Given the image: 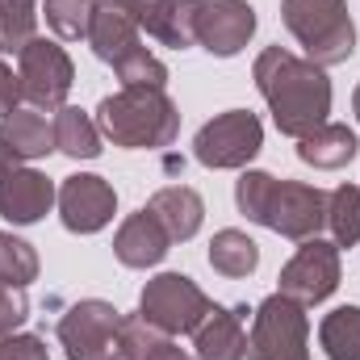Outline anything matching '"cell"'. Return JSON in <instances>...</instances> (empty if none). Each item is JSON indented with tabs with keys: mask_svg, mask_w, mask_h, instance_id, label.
<instances>
[{
	"mask_svg": "<svg viewBox=\"0 0 360 360\" xmlns=\"http://www.w3.org/2000/svg\"><path fill=\"white\" fill-rule=\"evenodd\" d=\"M252 80L269 105L272 122L289 139H306L319 126H327L331 113V80L319 63L285 51V46H264L256 55Z\"/></svg>",
	"mask_w": 360,
	"mask_h": 360,
	"instance_id": "obj_1",
	"label": "cell"
},
{
	"mask_svg": "<svg viewBox=\"0 0 360 360\" xmlns=\"http://www.w3.org/2000/svg\"><path fill=\"white\" fill-rule=\"evenodd\" d=\"M235 201L248 222H260L285 239H319L327 226V193L302 180H276L269 172H243L235 180Z\"/></svg>",
	"mask_w": 360,
	"mask_h": 360,
	"instance_id": "obj_2",
	"label": "cell"
},
{
	"mask_svg": "<svg viewBox=\"0 0 360 360\" xmlns=\"http://www.w3.org/2000/svg\"><path fill=\"white\" fill-rule=\"evenodd\" d=\"M96 126L113 147L160 151L180 134V109L164 89H117L96 105Z\"/></svg>",
	"mask_w": 360,
	"mask_h": 360,
	"instance_id": "obj_3",
	"label": "cell"
},
{
	"mask_svg": "<svg viewBox=\"0 0 360 360\" xmlns=\"http://www.w3.org/2000/svg\"><path fill=\"white\" fill-rule=\"evenodd\" d=\"M281 21L297 38L306 59L319 63L323 72L348 63L356 51V25L348 0H281Z\"/></svg>",
	"mask_w": 360,
	"mask_h": 360,
	"instance_id": "obj_4",
	"label": "cell"
},
{
	"mask_svg": "<svg viewBox=\"0 0 360 360\" xmlns=\"http://www.w3.org/2000/svg\"><path fill=\"white\" fill-rule=\"evenodd\" d=\"M248 360H310V319L306 306L272 293L252 314Z\"/></svg>",
	"mask_w": 360,
	"mask_h": 360,
	"instance_id": "obj_5",
	"label": "cell"
},
{
	"mask_svg": "<svg viewBox=\"0 0 360 360\" xmlns=\"http://www.w3.org/2000/svg\"><path fill=\"white\" fill-rule=\"evenodd\" d=\"M214 310V302L201 293V285L184 272H160L143 285V297H139V314L160 327L164 335H193L205 314Z\"/></svg>",
	"mask_w": 360,
	"mask_h": 360,
	"instance_id": "obj_6",
	"label": "cell"
},
{
	"mask_svg": "<svg viewBox=\"0 0 360 360\" xmlns=\"http://www.w3.org/2000/svg\"><path fill=\"white\" fill-rule=\"evenodd\" d=\"M264 147V126L252 109H226L214 122H205L193 139V155L201 168L226 172V168H248Z\"/></svg>",
	"mask_w": 360,
	"mask_h": 360,
	"instance_id": "obj_7",
	"label": "cell"
},
{
	"mask_svg": "<svg viewBox=\"0 0 360 360\" xmlns=\"http://www.w3.org/2000/svg\"><path fill=\"white\" fill-rule=\"evenodd\" d=\"M17 76H21V96L34 109H63L68 92L76 84V63L59 42L34 38L17 55Z\"/></svg>",
	"mask_w": 360,
	"mask_h": 360,
	"instance_id": "obj_8",
	"label": "cell"
},
{
	"mask_svg": "<svg viewBox=\"0 0 360 360\" xmlns=\"http://www.w3.org/2000/svg\"><path fill=\"white\" fill-rule=\"evenodd\" d=\"M117 331H122V314L101 297L76 302L59 319V344L68 360H117Z\"/></svg>",
	"mask_w": 360,
	"mask_h": 360,
	"instance_id": "obj_9",
	"label": "cell"
},
{
	"mask_svg": "<svg viewBox=\"0 0 360 360\" xmlns=\"http://www.w3.org/2000/svg\"><path fill=\"white\" fill-rule=\"evenodd\" d=\"M55 201H59V193L46 180V172L21 164L0 143V218L13 222V226H30V222L46 218Z\"/></svg>",
	"mask_w": 360,
	"mask_h": 360,
	"instance_id": "obj_10",
	"label": "cell"
},
{
	"mask_svg": "<svg viewBox=\"0 0 360 360\" xmlns=\"http://www.w3.org/2000/svg\"><path fill=\"white\" fill-rule=\"evenodd\" d=\"M281 289L285 297L302 302V306H319L340 289V248L327 239H302L297 256L281 269Z\"/></svg>",
	"mask_w": 360,
	"mask_h": 360,
	"instance_id": "obj_11",
	"label": "cell"
},
{
	"mask_svg": "<svg viewBox=\"0 0 360 360\" xmlns=\"http://www.w3.org/2000/svg\"><path fill=\"white\" fill-rule=\"evenodd\" d=\"M256 34V8L248 0H197V46L218 59L239 55Z\"/></svg>",
	"mask_w": 360,
	"mask_h": 360,
	"instance_id": "obj_12",
	"label": "cell"
},
{
	"mask_svg": "<svg viewBox=\"0 0 360 360\" xmlns=\"http://www.w3.org/2000/svg\"><path fill=\"white\" fill-rule=\"evenodd\" d=\"M113 210H117V193L105 176H68L59 188V218L72 235H96L101 226L113 222Z\"/></svg>",
	"mask_w": 360,
	"mask_h": 360,
	"instance_id": "obj_13",
	"label": "cell"
},
{
	"mask_svg": "<svg viewBox=\"0 0 360 360\" xmlns=\"http://www.w3.org/2000/svg\"><path fill=\"white\" fill-rule=\"evenodd\" d=\"M139 34H143V30H139V17H134V4H130V0H96L92 25H89V46L101 63L113 68L126 51L143 46Z\"/></svg>",
	"mask_w": 360,
	"mask_h": 360,
	"instance_id": "obj_14",
	"label": "cell"
},
{
	"mask_svg": "<svg viewBox=\"0 0 360 360\" xmlns=\"http://www.w3.org/2000/svg\"><path fill=\"white\" fill-rule=\"evenodd\" d=\"M139 30H147L155 42L188 51L197 46V0H130Z\"/></svg>",
	"mask_w": 360,
	"mask_h": 360,
	"instance_id": "obj_15",
	"label": "cell"
},
{
	"mask_svg": "<svg viewBox=\"0 0 360 360\" xmlns=\"http://www.w3.org/2000/svg\"><path fill=\"white\" fill-rule=\"evenodd\" d=\"M168 248H172V239H168V231L155 222V214L147 205L139 214H130L113 235V256L126 269H155L168 256Z\"/></svg>",
	"mask_w": 360,
	"mask_h": 360,
	"instance_id": "obj_16",
	"label": "cell"
},
{
	"mask_svg": "<svg viewBox=\"0 0 360 360\" xmlns=\"http://www.w3.org/2000/svg\"><path fill=\"white\" fill-rule=\"evenodd\" d=\"M243 306L226 310L214 306L205 323L193 331V360H243L248 356V331H243Z\"/></svg>",
	"mask_w": 360,
	"mask_h": 360,
	"instance_id": "obj_17",
	"label": "cell"
},
{
	"mask_svg": "<svg viewBox=\"0 0 360 360\" xmlns=\"http://www.w3.org/2000/svg\"><path fill=\"white\" fill-rule=\"evenodd\" d=\"M147 210L155 214V222L168 231L172 243L193 239V235L201 231V222H205V201H201V193L188 188V184H168V188H160V193L147 201Z\"/></svg>",
	"mask_w": 360,
	"mask_h": 360,
	"instance_id": "obj_18",
	"label": "cell"
},
{
	"mask_svg": "<svg viewBox=\"0 0 360 360\" xmlns=\"http://www.w3.org/2000/svg\"><path fill=\"white\" fill-rule=\"evenodd\" d=\"M0 143L21 160V164H34L42 155L55 151V122H46L38 109H13L0 117Z\"/></svg>",
	"mask_w": 360,
	"mask_h": 360,
	"instance_id": "obj_19",
	"label": "cell"
},
{
	"mask_svg": "<svg viewBox=\"0 0 360 360\" xmlns=\"http://www.w3.org/2000/svg\"><path fill=\"white\" fill-rule=\"evenodd\" d=\"M297 160L310 164V168L335 172V168H344V164L356 160V134H352L348 126H340V122H327V126H319L314 134L297 139Z\"/></svg>",
	"mask_w": 360,
	"mask_h": 360,
	"instance_id": "obj_20",
	"label": "cell"
},
{
	"mask_svg": "<svg viewBox=\"0 0 360 360\" xmlns=\"http://www.w3.org/2000/svg\"><path fill=\"white\" fill-rule=\"evenodd\" d=\"M117 360H193V356L172 344V335L151 327L143 314H130V319H122V331H117Z\"/></svg>",
	"mask_w": 360,
	"mask_h": 360,
	"instance_id": "obj_21",
	"label": "cell"
},
{
	"mask_svg": "<svg viewBox=\"0 0 360 360\" xmlns=\"http://www.w3.org/2000/svg\"><path fill=\"white\" fill-rule=\"evenodd\" d=\"M55 151H63L68 160H96L101 155V126L84 109L63 105L55 113Z\"/></svg>",
	"mask_w": 360,
	"mask_h": 360,
	"instance_id": "obj_22",
	"label": "cell"
},
{
	"mask_svg": "<svg viewBox=\"0 0 360 360\" xmlns=\"http://www.w3.org/2000/svg\"><path fill=\"white\" fill-rule=\"evenodd\" d=\"M210 264H214V272L239 281V276H252L260 269V248H256V239L248 231L226 226V231H218L210 239Z\"/></svg>",
	"mask_w": 360,
	"mask_h": 360,
	"instance_id": "obj_23",
	"label": "cell"
},
{
	"mask_svg": "<svg viewBox=\"0 0 360 360\" xmlns=\"http://www.w3.org/2000/svg\"><path fill=\"white\" fill-rule=\"evenodd\" d=\"M327 360H360V306H340L319 323Z\"/></svg>",
	"mask_w": 360,
	"mask_h": 360,
	"instance_id": "obj_24",
	"label": "cell"
},
{
	"mask_svg": "<svg viewBox=\"0 0 360 360\" xmlns=\"http://www.w3.org/2000/svg\"><path fill=\"white\" fill-rule=\"evenodd\" d=\"M327 226L335 248L360 243V184H340L327 193Z\"/></svg>",
	"mask_w": 360,
	"mask_h": 360,
	"instance_id": "obj_25",
	"label": "cell"
},
{
	"mask_svg": "<svg viewBox=\"0 0 360 360\" xmlns=\"http://www.w3.org/2000/svg\"><path fill=\"white\" fill-rule=\"evenodd\" d=\"M38 38V0H0V51L21 55Z\"/></svg>",
	"mask_w": 360,
	"mask_h": 360,
	"instance_id": "obj_26",
	"label": "cell"
},
{
	"mask_svg": "<svg viewBox=\"0 0 360 360\" xmlns=\"http://www.w3.org/2000/svg\"><path fill=\"white\" fill-rule=\"evenodd\" d=\"M122 89H168V68L147 51V46H134L126 51L117 63H113Z\"/></svg>",
	"mask_w": 360,
	"mask_h": 360,
	"instance_id": "obj_27",
	"label": "cell"
},
{
	"mask_svg": "<svg viewBox=\"0 0 360 360\" xmlns=\"http://www.w3.org/2000/svg\"><path fill=\"white\" fill-rule=\"evenodd\" d=\"M0 281H8L17 289L38 281V252L25 239H17L13 231H0Z\"/></svg>",
	"mask_w": 360,
	"mask_h": 360,
	"instance_id": "obj_28",
	"label": "cell"
},
{
	"mask_svg": "<svg viewBox=\"0 0 360 360\" xmlns=\"http://www.w3.org/2000/svg\"><path fill=\"white\" fill-rule=\"evenodd\" d=\"M92 8H96V0H46V4H42L46 25H51L59 38H68V42L89 38Z\"/></svg>",
	"mask_w": 360,
	"mask_h": 360,
	"instance_id": "obj_29",
	"label": "cell"
},
{
	"mask_svg": "<svg viewBox=\"0 0 360 360\" xmlns=\"http://www.w3.org/2000/svg\"><path fill=\"white\" fill-rule=\"evenodd\" d=\"M25 319H30L25 289H17V285L0 281V340H4V335H13V331L25 323Z\"/></svg>",
	"mask_w": 360,
	"mask_h": 360,
	"instance_id": "obj_30",
	"label": "cell"
},
{
	"mask_svg": "<svg viewBox=\"0 0 360 360\" xmlns=\"http://www.w3.org/2000/svg\"><path fill=\"white\" fill-rule=\"evenodd\" d=\"M0 360H51L46 356V344L38 335H4L0 340Z\"/></svg>",
	"mask_w": 360,
	"mask_h": 360,
	"instance_id": "obj_31",
	"label": "cell"
},
{
	"mask_svg": "<svg viewBox=\"0 0 360 360\" xmlns=\"http://www.w3.org/2000/svg\"><path fill=\"white\" fill-rule=\"evenodd\" d=\"M17 105H21V76L0 59V117H4V113H13Z\"/></svg>",
	"mask_w": 360,
	"mask_h": 360,
	"instance_id": "obj_32",
	"label": "cell"
},
{
	"mask_svg": "<svg viewBox=\"0 0 360 360\" xmlns=\"http://www.w3.org/2000/svg\"><path fill=\"white\" fill-rule=\"evenodd\" d=\"M352 113H356V122H360V84H356V92H352Z\"/></svg>",
	"mask_w": 360,
	"mask_h": 360,
	"instance_id": "obj_33",
	"label": "cell"
}]
</instances>
